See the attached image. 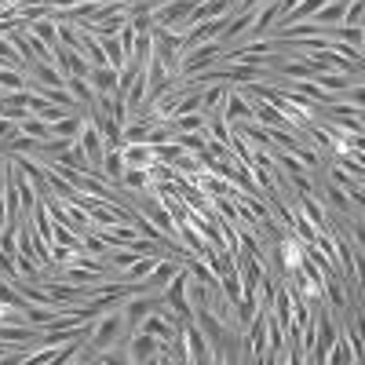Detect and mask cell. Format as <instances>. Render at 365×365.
Returning <instances> with one entry per match:
<instances>
[{
	"label": "cell",
	"instance_id": "d6986e66",
	"mask_svg": "<svg viewBox=\"0 0 365 365\" xmlns=\"http://www.w3.org/2000/svg\"><path fill=\"white\" fill-rule=\"evenodd\" d=\"M120 187H125L128 194L150 190V172H146V168H125V175H120Z\"/></svg>",
	"mask_w": 365,
	"mask_h": 365
},
{
	"label": "cell",
	"instance_id": "9a60e30c",
	"mask_svg": "<svg viewBox=\"0 0 365 365\" xmlns=\"http://www.w3.org/2000/svg\"><path fill=\"white\" fill-rule=\"evenodd\" d=\"M227 88L230 84H208V88H201V113H220L223 110V99H227Z\"/></svg>",
	"mask_w": 365,
	"mask_h": 365
},
{
	"label": "cell",
	"instance_id": "8fae6325",
	"mask_svg": "<svg viewBox=\"0 0 365 365\" xmlns=\"http://www.w3.org/2000/svg\"><path fill=\"white\" fill-rule=\"evenodd\" d=\"M88 84L96 88V96H113L117 91V70L113 66H91Z\"/></svg>",
	"mask_w": 365,
	"mask_h": 365
},
{
	"label": "cell",
	"instance_id": "5b68a950",
	"mask_svg": "<svg viewBox=\"0 0 365 365\" xmlns=\"http://www.w3.org/2000/svg\"><path fill=\"white\" fill-rule=\"evenodd\" d=\"M220 117L227 120V125H237V120H252V103L245 99V91H241V88H227V99H223Z\"/></svg>",
	"mask_w": 365,
	"mask_h": 365
},
{
	"label": "cell",
	"instance_id": "6da1fadb",
	"mask_svg": "<svg viewBox=\"0 0 365 365\" xmlns=\"http://www.w3.org/2000/svg\"><path fill=\"white\" fill-rule=\"evenodd\" d=\"M132 329H139V325H132L125 314H120V307H110V311H103L99 318H91L88 347H91V351H110V347H117V344H125Z\"/></svg>",
	"mask_w": 365,
	"mask_h": 365
},
{
	"label": "cell",
	"instance_id": "9c48e42d",
	"mask_svg": "<svg viewBox=\"0 0 365 365\" xmlns=\"http://www.w3.org/2000/svg\"><path fill=\"white\" fill-rule=\"evenodd\" d=\"M84 113L81 110H73V113H63L58 120H51V132L58 135V139H70V143H77V135H81V128H84Z\"/></svg>",
	"mask_w": 365,
	"mask_h": 365
},
{
	"label": "cell",
	"instance_id": "ba28073f",
	"mask_svg": "<svg viewBox=\"0 0 365 365\" xmlns=\"http://www.w3.org/2000/svg\"><path fill=\"white\" fill-rule=\"evenodd\" d=\"M66 91L73 96V103H77L81 110H88V113L99 110V106H96V88L88 84V77H66Z\"/></svg>",
	"mask_w": 365,
	"mask_h": 365
},
{
	"label": "cell",
	"instance_id": "277c9868",
	"mask_svg": "<svg viewBox=\"0 0 365 365\" xmlns=\"http://www.w3.org/2000/svg\"><path fill=\"white\" fill-rule=\"evenodd\" d=\"M161 340L158 336H150L146 329H132L128 332V340H125V351H128V361H154Z\"/></svg>",
	"mask_w": 365,
	"mask_h": 365
},
{
	"label": "cell",
	"instance_id": "ac0fdd59",
	"mask_svg": "<svg viewBox=\"0 0 365 365\" xmlns=\"http://www.w3.org/2000/svg\"><path fill=\"white\" fill-rule=\"evenodd\" d=\"M241 292H245V285H241L237 270H227V274H220V296L230 303V307H234V303L241 299Z\"/></svg>",
	"mask_w": 365,
	"mask_h": 365
},
{
	"label": "cell",
	"instance_id": "e0dca14e",
	"mask_svg": "<svg viewBox=\"0 0 365 365\" xmlns=\"http://www.w3.org/2000/svg\"><path fill=\"white\" fill-rule=\"evenodd\" d=\"M158 259H161V256H135V263H132L125 274H120V278H125V282H146L150 270L158 267Z\"/></svg>",
	"mask_w": 365,
	"mask_h": 365
},
{
	"label": "cell",
	"instance_id": "4fadbf2b",
	"mask_svg": "<svg viewBox=\"0 0 365 365\" xmlns=\"http://www.w3.org/2000/svg\"><path fill=\"white\" fill-rule=\"evenodd\" d=\"M19 132H22V135H34V139H41V143H48V139L55 135V132H51V125H48L44 117H37L34 110H29V113L19 120Z\"/></svg>",
	"mask_w": 365,
	"mask_h": 365
},
{
	"label": "cell",
	"instance_id": "52a82bcc",
	"mask_svg": "<svg viewBox=\"0 0 365 365\" xmlns=\"http://www.w3.org/2000/svg\"><path fill=\"white\" fill-rule=\"evenodd\" d=\"M267 361H285V325L267 311Z\"/></svg>",
	"mask_w": 365,
	"mask_h": 365
},
{
	"label": "cell",
	"instance_id": "3957f363",
	"mask_svg": "<svg viewBox=\"0 0 365 365\" xmlns=\"http://www.w3.org/2000/svg\"><path fill=\"white\" fill-rule=\"evenodd\" d=\"M182 340H187V358H190V361H197V365H208V361H212L208 336L197 329L194 318H182Z\"/></svg>",
	"mask_w": 365,
	"mask_h": 365
},
{
	"label": "cell",
	"instance_id": "7a4b0ae2",
	"mask_svg": "<svg viewBox=\"0 0 365 365\" xmlns=\"http://www.w3.org/2000/svg\"><path fill=\"white\" fill-rule=\"evenodd\" d=\"M223 51H227L223 41H205V44L187 48V51H182V58H179L175 77H190V73H201V70H208V66H216Z\"/></svg>",
	"mask_w": 365,
	"mask_h": 365
},
{
	"label": "cell",
	"instance_id": "7402d4cb",
	"mask_svg": "<svg viewBox=\"0 0 365 365\" xmlns=\"http://www.w3.org/2000/svg\"><path fill=\"white\" fill-rule=\"evenodd\" d=\"M26 73L22 70H8V66H0V91H15V88H26Z\"/></svg>",
	"mask_w": 365,
	"mask_h": 365
},
{
	"label": "cell",
	"instance_id": "8992f818",
	"mask_svg": "<svg viewBox=\"0 0 365 365\" xmlns=\"http://www.w3.org/2000/svg\"><path fill=\"white\" fill-rule=\"evenodd\" d=\"M55 66L66 77H88L91 73V63L84 58V51H73V48H63V44H55Z\"/></svg>",
	"mask_w": 365,
	"mask_h": 365
},
{
	"label": "cell",
	"instance_id": "5bb4252c",
	"mask_svg": "<svg viewBox=\"0 0 365 365\" xmlns=\"http://www.w3.org/2000/svg\"><path fill=\"white\" fill-rule=\"evenodd\" d=\"M172 132H208V113L194 110V113H182V117H168Z\"/></svg>",
	"mask_w": 365,
	"mask_h": 365
},
{
	"label": "cell",
	"instance_id": "44dd1931",
	"mask_svg": "<svg viewBox=\"0 0 365 365\" xmlns=\"http://www.w3.org/2000/svg\"><path fill=\"white\" fill-rule=\"evenodd\" d=\"M0 307H19V311H26V299H22L19 285H11V282H4V278H0Z\"/></svg>",
	"mask_w": 365,
	"mask_h": 365
},
{
	"label": "cell",
	"instance_id": "30bf717a",
	"mask_svg": "<svg viewBox=\"0 0 365 365\" xmlns=\"http://www.w3.org/2000/svg\"><path fill=\"white\" fill-rule=\"evenodd\" d=\"M120 158H125V168H150L154 165V150L146 143H125L120 146Z\"/></svg>",
	"mask_w": 365,
	"mask_h": 365
},
{
	"label": "cell",
	"instance_id": "ffe728a7",
	"mask_svg": "<svg viewBox=\"0 0 365 365\" xmlns=\"http://www.w3.org/2000/svg\"><path fill=\"white\" fill-rule=\"evenodd\" d=\"M314 81H318V88L332 91V96H340V99H344V91L351 88V77H344V73H318Z\"/></svg>",
	"mask_w": 365,
	"mask_h": 365
},
{
	"label": "cell",
	"instance_id": "2e32d148",
	"mask_svg": "<svg viewBox=\"0 0 365 365\" xmlns=\"http://www.w3.org/2000/svg\"><path fill=\"white\" fill-rule=\"evenodd\" d=\"M26 34H34L37 41H44L48 48H55V44H58V22H55L51 15H44V19H37V22H29Z\"/></svg>",
	"mask_w": 365,
	"mask_h": 365
},
{
	"label": "cell",
	"instance_id": "7c38bea8",
	"mask_svg": "<svg viewBox=\"0 0 365 365\" xmlns=\"http://www.w3.org/2000/svg\"><path fill=\"white\" fill-rule=\"evenodd\" d=\"M139 329H146L150 332V336H158V340H172L175 336V329H179V322H168L165 314H146L143 322H139Z\"/></svg>",
	"mask_w": 365,
	"mask_h": 365
},
{
	"label": "cell",
	"instance_id": "603a6c76",
	"mask_svg": "<svg viewBox=\"0 0 365 365\" xmlns=\"http://www.w3.org/2000/svg\"><path fill=\"white\" fill-rule=\"evenodd\" d=\"M0 175H4V158H0Z\"/></svg>",
	"mask_w": 365,
	"mask_h": 365
}]
</instances>
